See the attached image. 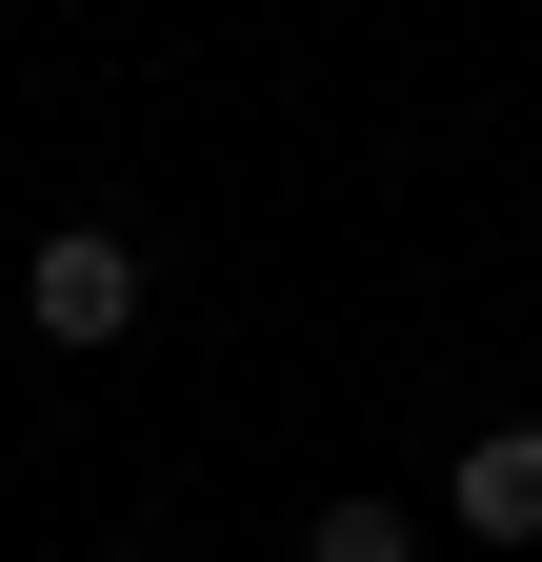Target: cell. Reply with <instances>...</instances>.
<instances>
[{"instance_id":"1","label":"cell","mask_w":542,"mask_h":562,"mask_svg":"<svg viewBox=\"0 0 542 562\" xmlns=\"http://www.w3.org/2000/svg\"><path fill=\"white\" fill-rule=\"evenodd\" d=\"M21 322L81 341V362H101V341H142V241H121V222H60V241L21 261Z\"/></svg>"},{"instance_id":"2","label":"cell","mask_w":542,"mask_h":562,"mask_svg":"<svg viewBox=\"0 0 542 562\" xmlns=\"http://www.w3.org/2000/svg\"><path fill=\"white\" fill-rule=\"evenodd\" d=\"M442 522L462 542H542V422H483V442L442 462Z\"/></svg>"},{"instance_id":"3","label":"cell","mask_w":542,"mask_h":562,"mask_svg":"<svg viewBox=\"0 0 542 562\" xmlns=\"http://www.w3.org/2000/svg\"><path fill=\"white\" fill-rule=\"evenodd\" d=\"M402 542H422V522H402V503H382V482H342V503H321V522H302V562H402Z\"/></svg>"}]
</instances>
